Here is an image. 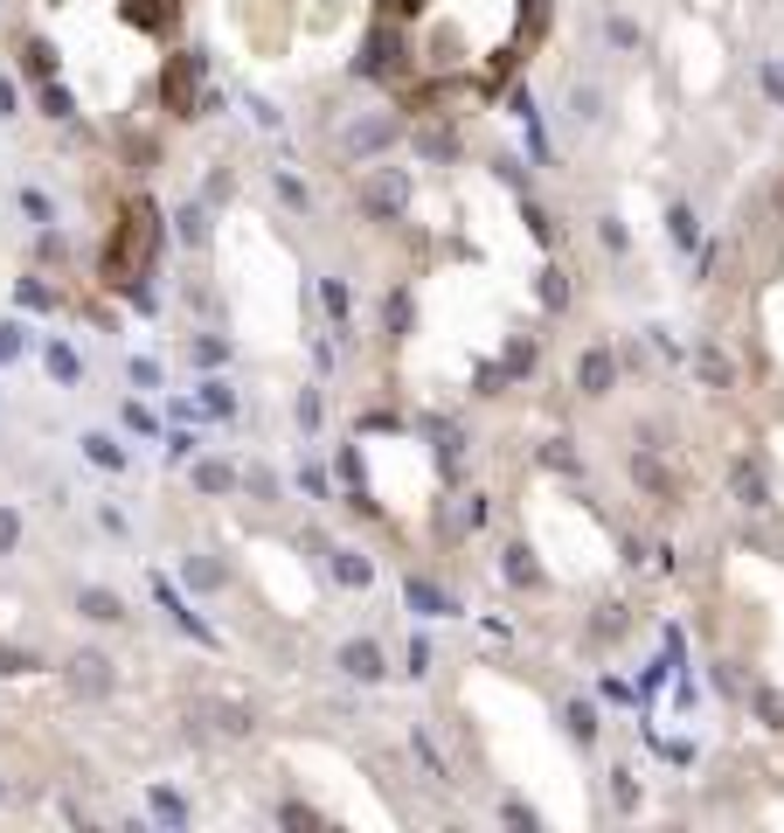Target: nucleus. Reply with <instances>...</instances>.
Segmentation results:
<instances>
[{
    "mask_svg": "<svg viewBox=\"0 0 784 833\" xmlns=\"http://www.w3.org/2000/svg\"><path fill=\"white\" fill-rule=\"evenodd\" d=\"M153 251H160L153 202H125V216L111 222V237H105V286H140L153 271Z\"/></svg>",
    "mask_w": 784,
    "mask_h": 833,
    "instance_id": "obj_1",
    "label": "nucleus"
}]
</instances>
